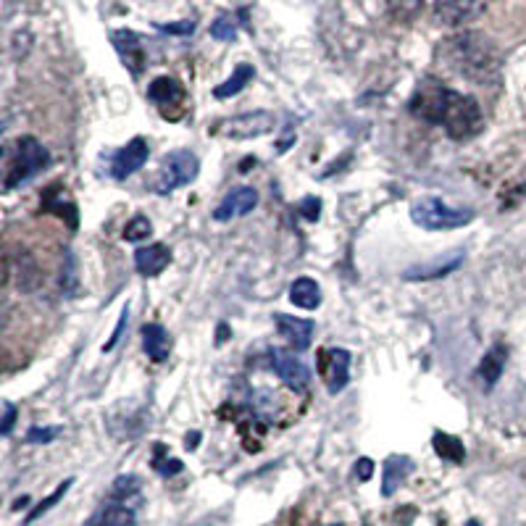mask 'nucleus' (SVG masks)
<instances>
[{
    "instance_id": "f257e3e1",
    "label": "nucleus",
    "mask_w": 526,
    "mask_h": 526,
    "mask_svg": "<svg viewBox=\"0 0 526 526\" xmlns=\"http://www.w3.org/2000/svg\"><path fill=\"white\" fill-rule=\"evenodd\" d=\"M408 108L416 119L442 127L458 143L477 137L484 129V114L477 98L455 93L453 87L442 85L437 77L421 79Z\"/></svg>"
},
{
    "instance_id": "f03ea898",
    "label": "nucleus",
    "mask_w": 526,
    "mask_h": 526,
    "mask_svg": "<svg viewBox=\"0 0 526 526\" xmlns=\"http://www.w3.org/2000/svg\"><path fill=\"white\" fill-rule=\"evenodd\" d=\"M440 58L450 72L469 82H477V85L495 82L500 74L498 50L487 37L477 32H463V35L442 40Z\"/></svg>"
},
{
    "instance_id": "7ed1b4c3",
    "label": "nucleus",
    "mask_w": 526,
    "mask_h": 526,
    "mask_svg": "<svg viewBox=\"0 0 526 526\" xmlns=\"http://www.w3.org/2000/svg\"><path fill=\"white\" fill-rule=\"evenodd\" d=\"M50 166V153L43 143H37L35 137H19L14 150L6 153V171H3V192H11L16 187L27 185L29 179Z\"/></svg>"
},
{
    "instance_id": "20e7f679",
    "label": "nucleus",
    "mask_w": 526,
    "mask_h": 526,
    "mask_svg": "<svg viewBox=\"0 0 526 526\" xmlns=\"http://www.w3.org/2000/svg\"><path fill=\"white\" fill-rule=\"evenodd\" d=\"M411 219L416 227L429 229V232H450V229H461L474 221L471 208H453L437 195L419 198L411 206Z\"/></svg>"
},
{
    "instance_id": "39448f33",
    "label": "nucleus",
    "mask_w": 526,
    "mask_h": 526,
    "mask_svg": "<svg viewBox=\"0 0 526 526\" xmlns=\"http://www.w3.org/2000/svg\"><path fill=\"white\" fill-rule=\"evenodd\" d=\"M200 171V161L192 150H174L161 161V169L156 171V177L150 179V190L166 198L179 187L195 182Z\"/></svg>"
},
{
    "instance_id": "423d86ee",
    "label": "nucleus",
    "mask_w": 526,
    "mask_h": 526,
    "mask_svg": "<svg viewBox=\"0 0 526 526\" xmlns=\"http://www.w3.org/2000/svg\"><path fill=\"white\" fill-rule=\"evenodd\" d=\"M277 119L269 111H250V114L235 116V119H224L214 127L216 135H224L229 140H256L274 132Z\"/></svg>"
},
{
    "instance_id": "0eeeda50",
    "label": "nucleus",
    "mask_w": 526,
    "mask_h": 526,
    "mask_svg": "<svg viewBox=\"0 0 526 526\" xmlns=\"http://www.w3.org/2000/svg\"><path fill=\"white\" fill-rule=\"evenodd\" d=\"M148 98H150V103L161 111L164 119L177 121V119H182V114H185L187 93H185V87L179 85L177 79H171V77L153 79L148 87Z\"/></svg>"
},
{
    "instance_id": "6e6552de",
    "label": "nucleus",
    "mask_w": 526,
    "mask_h": 526,
    "mask_svg": "<svg viewBox=\"0 0 526 526\" xmlns=\"http://www.w3.org/2000/svg\"><path fill=\"white\" fill-rule=\"evenodd\" d=\"M490 0H434V19L445 27H463L484 14Z\"/></svg>"
},
{
    "instance_id": "1a4fd4ad",
    "label": "nucleus",
    "mask_w": 526,
    "mask_h": 526,
    "mask_svg": "<svg viewBox=\"0 0 526 526\" xmlns=\"http://www.w3.org/2000/svg\"><path fill=\"white\" fill-rule=\"evenodd\" d=\"M137 505L140 503H135V500H121L108 495L106 503L100 505L85 526H135Z\"/></svg>"
},
{
    "instance_id": "9d476101",
    "label": "nucleus",
    "mask_w": 526,
    "mask_h": 526,
    "mask_svg": "<svg viewBox=\"0 0 526 526\" xmlns=\"http://www.w3.org/2000/svg\"><path fill=\"white\" fill-rule=\"evenodd\" d=\"M148 158H150V148L143 137L129 140V143L121 150H116L114 158H111V177L114 179L132 177L135 171H140L145 164H148Z\"/></svg>"
},
{
    "instance_id": "9b49d317",
    "label": "nucleus",
    "mask_w": 526,
    "mask_h": 526,
    "mask_svg": "<svg viewBox=\"0 0 526 526\" xmlns=\"http://www.w3.org/2000/svg\"><path fill=\"white\" fill-rule=\"evenodd\" d=\"M111 43H114L116 53H119L121 64L132 72V77H140L145 69V50L140 37L132 29H119V32H111Z\"/></svg>"
},
{
    "instance_id": "f8f14e48",
    "label": "nucleus",
    "mask_w": 526,
    "mask_h": 526,
    "mask_svg": "<svg viewBox=\"0 0 526 526\" xmlns=\"http://www.w3.org/2000/svg\"><path fill=\"white\" fill-rule=\"evenodd\" d=\"M271 369L290 387H306L311 382V371H308L306 363L300 361L295 353H287V350H271Z\"/></svg>"
},
{
    "instance_id": "ddd939ff",
    "label": "nucleus",
    "mask_w": 526,
    "mask_h": 526,
    "mask_svg": "<svg viewBox=\"0 0 526 526\" xmlns=\"http://www.w3.org/2000/svg\"><path fill=\"white\" fill-rule=\"evenodd\" d=\"M256 206H258V192L253 190V187H245V185L235 187V190H229L227 195L221 198V203L214 211V219L216 221L237 219V216L250 214Z\"/></svg>"
},
{
    "instance_id": "4468645a",
    "label": "nucleus",
    "mask_w": 526,
    "mask_h": 526,
    "mask_svg": "<svg viewBox=\"0 0 526 526\" xmlns=\"http://www.w3.org/2000/svg\"><path fill=\"white\" fill-rule=\"evenodd\" d=\"M461 263H463V250H455L450 256H437L434 261L411 266L403 277H406L408 282H432V279H442L448 277V274H453Z\"/></svg>"
},
{
    "instance_id": "2eb2a0df",
    "label": "nucleus",
    "mask_w": 526,
    "mask_h": 526,
    "mask_svg": "<svg viewBox=\"0 0 526 526\" xmlns=\"http://www.w3.org/2000/svg\"><path fill=\"white\" fill-rule=\"evenodd\" d=\"M169 263L171 250L166 248L164 242H150V245H143V248L135 250V269L140 277H158V274H164Z\"/></svg>"
},
{
    "instance_id": "dca6fc26",
    "label": "nucleus",
    "mask_w": 526,
    "mask_h": 526,
    "mask_svg": "<svg viewBox=\"0 0 526 526\" xmlns=\"http://www.w3.org/2000/svg\"><path fill=\"white\" fill-rule=\"evenodd\" d=\"M277 321L279 335L285 337L287 342H292L298 350H308L311 348L313 340V321L311 319H298V316H287V313H277L274 316Z\"/></svg>"
},
{
    "instance_id": "f3484780",
    "label": "nucleus",
    "mask_w": 526,
    "mask_h": 526,
    "mask_svg": "<svg viewBox=\"0 0 526 526\" xmlns=\"http://www.w3.org/2000/svg\"><path fill=\"white\" fill-rule=\"evenodd\" d=\"M329 361L324 363V377H327L329 395H337L348 387L350 382V353L342 348L329 350Z\"/></svg>"
},
{
    "instance_id": "a211bd4d",
    "label": "nucleus",
    "mask_w": 526,
    "mask_h": 526,
    "mask_svg": "<svg viewBox=\"0 0 526 526\" xmlns=\"http://www.w3.org/2000/svg\"><path fill=\"white\" fill-rule=\"evenodd\" d=\"M413 461L408 455H390L382 466V495L392 498L400 490V484L406 482V477L411 474Z\"/></svg>"
},
{
    "instance_id": "6ab92c4d",
    "label": "nucleus",
    "mask_w": 526,
    "mask_h": 526,
    "mask_svg": "<svg viewBox=\"0 0 526 526\" xmlns=\"http://www.w3.org/2000/svg\"><path fill=\"white\" fill-rule=\"evenodd\" d=\"M143 350L153 363H164L171 356V335L161 324L150 321L143 327Z\"/></svg>"
},
{
    "instance_id": "aec40b11",
    "label": "nucleus",
    "mask_w": 526,
    "mask_h": 526,
    "mask_svg": "<svg viewBox=\"0 0 526 526\" xmlns=\"http://www.w3.org/2000/svg\"><path fill=\"white\" fill-rule=\"evenodd\" d=\"M505 361H508V350H505V345H492L487 353H484L482 363H479V377H482L484 387L487 390H492L495 384L500 382V377H503L505 371Z\"/></svg>"
},
{
    "instance_id": "412c9836",
    "label": "nucleus",
    "mask_w": 526,
    "mask_h": 526,
    "mask_svg": "<svg viewBox=\"0 0 526 526\" xmlns=\"http://www.w3.org/2000/svg\"><path fill=\"white\" fill-rule=\"evenodd\" d=\"M290 300L303 311H316L321 306V290L311 277H298L290 285Z\"/></svg>"
},
{
    "instance_id": "4be33fe9",
    "label": "nucleus",
    "mask_w": 526,
    "mask_h": 526,
    "mask_svg": "<svg viewBox=\"0 0 526 526\" xmlns=\"http://www.w3.org/2000/svg\"><path fill=\"white\" fill-rule=\"evenodd\" d=\"M256 77V69H253V66L250 64H240L235 69V72H232V77L227 79V82H221L219 87H216L214 90V95L219 100H227V98H235L237 93H242V90H245V87H248V82L250 79Z\"/></svg>"
},
{
    "instance_id": "5701e85b",
    "label": "nucleus",
    "mask_w": 526,
    "mask_h": 526,
    "mask_svg": "<svg viewBox=\"0 0 526 526\" xmlns=\"http://www.w3.org/2000/svg\"><path fill=\"white\" fill-rule=\"evenodd\" d=\"M434 453L440 455L442 461H450V463H463V458H466L463 442L458 440V437H453V434H445V432L434 434Z\"/></svg>"
},
{
    "instance_id": "b1692460",
    "label": "nucleus",
    "mask_w": 526,
    "mask_h": 526,
    "mask_svg": "<svg viewBox=\"0 0 526 526\" xmlns=\"http://www.w3.org/2000/svg\"><path fill=\"white\" fill-rule=\"evenodd\" d=\"M56 190H48V195H45V203L43 208L45 211H53V214H58L61 219H69V224H72V229H77L79 219H77V206H74L72 200H61V195H66V192H61V195H53Z\"/></svg>"
},
{
    "instance_id": "393cba45",
    "label": "nucleus",
    "mask_w": 526,
    "mask_h": 526,
    "mask_svg": "<svg viewBox=\"0 0 526 526\" xmlns=\"http://www.w3.org/2000/svg\"><path fill=\"white\" fill-rule=\"evenodd\" d=\"M240 19H245V14H221L219 19H216L214 24H211V35L216 37V40H221V43H229V40H235L237 37V29H240Z\"/></svg>"
},
{
    "instance_id": "a878e982",
    "label": "nucleus",
    "mask_w": 526,
    "mask_h": 526,
    "mask_svg": "<svg viewBox=\"0 0 526 526\" xmlns=\"http://www.w3.org/2000/svg\"><path fill=\"white\" fill-rule=\"evenodd\" d=\"M153 235V224H150L148 216L137 214L127 221V227H124V240L127 242H140L148 240Z\"/></svg>"
},
{
    "instance_id": "bb28decb",
    "label": "nucleus",
    "mask_w": 526,
    "mask_h": 526,
    "mask_svg": "<svg viewBox=\"0 0 526 526\" xmlns=\"http://www.w3.org/2000/svg\"><path fill=\"white\" fill-rule=\"evenodd\" d=\"M153 469H156L161 477H174V474H179V471L185 469V466H182V461H177V458H169V455H166V450H164V445H156Z\"/></svg>"
},
{
    "instance_id": "cd10ccee",
    "label": "nucleus",
    "mask_w": 526,
    "mask_h": 526,
    "mask_svg": "<svg viewBox=\"0 0 526 526\" xmlns=\"http://www.w3.org/2000/svg\"><path fill=\"white\" fill-rule=\"evenodd\" d=\"M72 484H74V479H66L64 484H58L56 492H53V495H48V498H45L43 503L37 505L35 511L29 513V516H27V524H32V521H37V519H40V516H45V513H48L50 508H53V505L58 503V500L64 498V495H66V492H69V487H72Z\"/></svg>"
},
{
    "instance_id": "c85d7f7f",
    "label": "nucleus",
    "mask_w": 526,
    "mask_h": 526,
    "mask_svg": "<svg viewBox=\"0 0 526 526\" xmlns=\"http://www.w3.org/2000/svg\"><path fill=\"white\" fill-rule=\"evenodd\" d=\"M424 0H387V8L395 19H411L416 16V11L421 8Z\"/></svg>"
},
{
    "instance_id": "c756f323",
    "label": "nucleus",
    "mask_w": 526,
    "mask_h": 526,
    "mask_svg": "<svg viewBox=\"0 0 526 526\" xmlns=\"http://www.w3.org/2000/svg\"><path fill=\"white\" fill-rule=\"evenodd\" d=\"M61 290L66 295H72L77 290V263H74L72 256H66L64 261V271H61Z\"/></svg>"
},
{
    "instance_id": "7c9ffc66",
    "label": "nucleus",
    "mask_w": 526,
    "mask_h": 526,
    "mask_svg": "<svg viewBox=\"0 0 526 526\" xmlns=\"http://www.w3.org/2000/svg\"><path fill=\"white\" fill-rule=\"evenodd\" d=\"M61 434V427H32L27 432V442H40V445H48V442H53Z\"/></svg>"
},
{
    "instance_id": "2f4dec72",
    "label": "nucleus",
    "mask_w": 526,
    "mask_h": 526,
    "mask_svg": "<svg viewBox=\"0 0 526 526\" xmlns=\"http://www.w3.org/2000/svg\"><path fill=\"white\" fill-rule=\"evenodd\" d=\"M298 211H300V216H303V219H306V221H316V219H319V211H321V200L319 198L300 200Z\"/></svg>"
},
{
    "instance_id": "473e14b6",
    "label": "nucleus",
    "mask_w": 526,
    "mask_h": 526,
    "mask_svg": "<svg viewBox=\"0 0 526 526\" xmlns=\"http://www.w3.org/2000/svg\"><path fill=\"white\" fill-rule=\"evenodd\" d=\"M127 319H129V303H127V306H124V311H121V319H119V327H116V332H114V335H111V340H108L106 345H103V350H106V353H111V350H114L116 345H119L121 335H124V327H127Z\"/></svg>"
},
{
    "instance_id": "72a5a7b5",
    "label": "nucleus",
    "mask_w": 526,
    "mask_h": 526,
    "mask_svg": "<svg viewBox=\"0 0 526 526\" xmlns=\"http://www.w3.org/2000/svg\"><path fill=\"white\" fill-rule=\"evenodd\" d=\"M14 421H16V406L14 403H3V421H0V434H3V437L11 434V429H14Z\"/></svg>"
},
{
    "instance_id": "f704fd0d",
    "label": "nucleus",
    "mask_w": 526,
    "mask_h": 526,
    "mask_svg": "<svg viewBox=\"0 0 526 526\" xmlns=\"http://www.w3.org/2000/svg\"><path fill=\"white\" fill-rule=\"evenodd\" d=\"M161 32L166 35H192L195 32V22H179V24H158Z\"/></svg>"
},
{
    "instance_id": "c9c22d12",
    "label": "nucleus",
    "mask_w": 526,
    "mask_h": 526,
    "mask_svg": "<svg viewBox=\"0 0 526 526\" xmlns=\"http://www.w3.org/2000/svg\"><path fill=\"white\" fill-rule=\"evenodd\" d=\"M356 474L361 482H369V479L374 477V461H371V458H361V461L356 463Z\"/></svg>"
},
{
    "instance_id": "e433bc0d",
    "label": "nucleus",
    "mask_w": 526,
    "mask_h": 526,
    "mask_svg": "<svg viewBox=\"0 0 526 526\" xmlns=\"http://www.w3.org/2000/svg\"><path fill=\"white\" fill-rule=\"evenodd\" d=\"M466 526H482V524H479V521H477V519H471V521H469V524H466Z\"/></svg>"
},
{
    "instance_id": "4c0bfd02",
    "label": "nucleus",
    "mask_w": 526,
    "mask_h": 526,
    "mask_svg": "<svg viewBox=\"0 0 526 526\" xmlns=\"http://www.w3.org/2000/svg\"><path fill=\"white\" fill-rule=\"evenodd\" d=\"M329 526H342V524H329Z\"/></svg>"
}]
</instances>
